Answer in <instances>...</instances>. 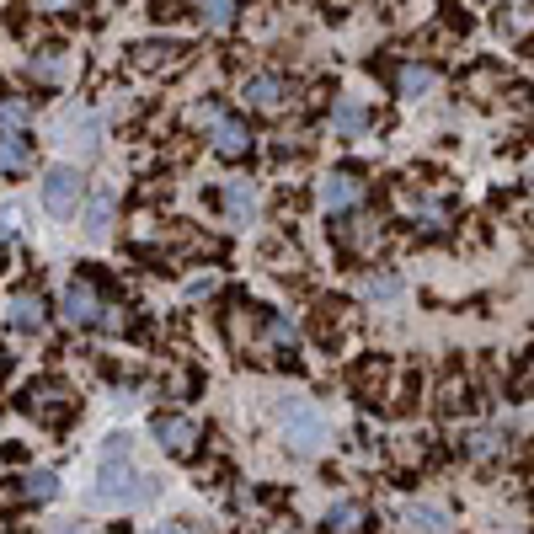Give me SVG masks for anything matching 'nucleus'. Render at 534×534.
<instances>
[{
  "label": "nucleus",
  "instance_id": "obj_22",
  "mask_svg": "<svg viewBox=\"0 0 534 534\" xmlns=\"http://www.w3.org/2000/svg\"><path fill=\"white\" fill-rule=\"evenodd\" d=\"M22 492H27V497H38V502H49V497L59 492V481L49 476V470H33V476H22Z\"/></svg>",
  "mask_w": 534,
  "mask_h": 534
},
{
  "label": "nucleus",
  "instance_id": "obj_12",
  "mask_svg": "<svg viewBox=\"0 0 534 534\" xmlns=\"http://www.w3.org/2000/svg\"><path fill=\"white\" fill-rule=\"evenodd\" d=\"M214 150H219V155H230V161H235V155H246V150H251L246 123H235V118L219 123V129H214Z\"/></svg>",
  "mask_w": 534,
  "mask_h": 534
},
{
  "label": "nucleus",
  "instance_id": "obj_2",
  "mask_svg": "<svg viewBox=\"0 0 534 534\" xmlns=\"http://www.w3.org/2000/svg\"><path fill=\"white\" fill-rule=\"evenodd\" d=\"M278 428H284V438H289L300 454H316V449L326 444V417H321V406L305 401V396L278 401Z\"/></svg>",
  "mask_w": 534,
  "mask_h": 534
},
{
  "label": "nucleus",
  "instance_id": "obj_16",
  "mask_svg": "<svg viewBox=\"0 0 534 534\" xmlns=\"http://www.w3.org/2000/svg\"><path fill=\"white\" fill-rule=\"evenodd\" d=\"M326 529L332 534H358L364 529V508H358V502H337V508L326 513Z\"/></svg>",
  "mask_w": 534,
  "mask_h": 534
},
{
  "label": "nucleus",
  "instance_id": "obj_23",
  "mask_svg": "<svg viewBox=\"0 0 534 534\" xmlns=\"http://www.w3.org/2000/svg\"><path fill=\"white\" fill-rule=\"evenodd\" d=\"M497 27H508L513 38H524L529 27H534V11L529 6H508V17H497Z\"/></svg>",
  "mask_w": 534,
  "mask_h": 534
},
{
  "label": "nucleus",
  "instance_id": "obj_25",
  "mask_svg": "<svg viewBox=\"0 0 534 534\" xmlns=\"http://www.w3.org/2000/svg\"><path fill=\"white\" fill-rule=\"evenodd\" d=\"M502 449V438L492 433V428H476V433H470V454H497Z\"/></svg>",
  "mask_w": 534,
  "mask_h": 534
},
{
  "label": "nucleus",
  "instance_id": "obj_17",
  "mask_svg": "<svg viewBox=\"0 0 534 534\" xmlns=\"http://www.w3.org/2000/svg\"><path fill=\"white\" fill-rule=\"evenodd\" d=\"M27 123H33V107H27L22 97H6V102H0V134H22Z\"/></svg>",
  "mask_w": 534,
  "mask_h": 534
},
{
  "label": "nucleus",
  "instance_id": "obj_6",
  "mask_svg": "<svg viewBox=\"0 0 534 534\" xmlns=\"http://www.w3.org/2000/svg\"><path fill=\"white\" fill-rule=\"evenodd\" d=\"M155 444H161L166 454H193L198 449V428L187 417L166 412V417H155Z\"/></svg>",
  "mask_w": 534,
  "mask_h": 534
},
{
  "label": "nucleus",
  "instance_id": "obj_8",
  "mask_svg": "<svg viewBox=\"0 0 534 534\" xmlns=\"http://www.w3.org/2000/svg\"><path fill=\"white\" fill-rule=\"evenodd\" d=\"M358 198H364V182H358L353 171H332V177L321 182V203H326V209H332V214L353 209Z\"/></svg>",
  "mask_w": 534,
  "mask_h": 534
},
{
  "label": "nucleus",
  "instance_id": "obj_21",
  "mask_svg": "<svg viewBox=\"0 0 534 534\" xmlns=\"http://www.w3.org/2000/svg\"><path fill=\"white\" fill-rule=\"evenodd\" d=\"M332 129H342V134H358V129H364V107H358V102H337Z\"/></svg>",
  "mask_w": 534,
  "mask_h": 534
},
{
  "label": "nucleus",
  "instance_id": "obj_27",
  "mask_svg": "<svg viewBox=\"0 0 534 534\" xmlns=\"http://www.w3.org/2000/svg\"><path fill=\"white\" fill-rule=\"evenodd\" d=\"M33 75H38V81H59V59L54 54H38L33 59Z\"/></svg>",
  "mask_w": 534,
  "mask_h": 534
},
{
  "label": "nucleus",
  "instance_id": "obj_30",
  "mask_svg": "<svg viewBox=\"0 0 534 534\" xmlns=\"http://www.w3.org/2000/svg\"><path fill=\"white\" fill-rule=\"evenodd\" d=\"M529 177H534V166H529Z\"/></svg>",
  "mask_w": 534,
  "mask_h": 534
},
{
  "label": "nucleus",
  "instance_id": "obj_3",
  "mask_svg": "<svg viewBox=\"0 0 534 534\" xmlns=\"http://www.w3.org/2000/svg\"><path fill=\"white\" fill-rule=\"evenodd\" d=\"M75 203H81V177H75V166H49L43 171V209L54 219H70Z\"/></svg>",
  "mask_w": 534,
  "mask_h": 534
},
{
  "label": "nucleus",
  "instance_id": "obj_13",
  "mask_svg": "<svg viewBox=\"0 0 534 534\" xmlns=\"http://www.w3.org/2000/svg\"><path fill=\"white\" fill-rule=\"evenodd\" d=\"M406 524H412L417 534H444L449 529V513L444 508H428V502H412V508H406Z\"/></svg>",
  "mask_w": 534,
  "mask_h": 534
},
{
  "label": "nucleus",
  "instance_id": "obj_5",
  "mask_svg": "<svg viewBox=\"0 0 534 534\" xmlns=\"http://www.w3.org/2000/svg\"><path fill=\"white\" fill-rule=\"evenodd\" d=\"M97 139H102V118L97 113H75V118L59 123V145L75 150V155H91V150H97Z\"/></svg>",
  "mask_w": 534,
  "mask_h": 534
},
{
  "label": "nucleus",
  "instance_id": "obj_20",
  "mask_svg": "<svg viewBox=\"0 0 534 534\" xmlns=\"http://www.w3.org/2000/svg\"><path fill=\"white\" fill-rule=\"evenodd\" d=\"M235 11L241 6H230V0H209V6H198V17H203V27L225 33V27H235Z\"/></svg>",
  "mask_w": 534,
  "mask_h": 534
},
{
  "label": "nucleus",
  "instance_id": "obj_14",
  "mask_svg": "<svg viewBox=\"0 0 534 534\" xmlns=\"http://www.w3.org/2000/svg\"><path fill=\"white\" fill-rule=\"evenodd\" d=\"M396 86H401V97H428V91H433V70L428 65H401Z\"/></svg>",
  "mask_w": 534,
  "mask_h": 534
},
{
  "label": "nucleus",
  "instance_id": "obj_4",
  "mask_svg": "<svg viewBox=\"0 0 534 534\" xmlns=\"http://www.w3.org/2000/svg\"><path fill=\"white\" fill-rule=\"evenodd\" d=\"M102 300H97V289L86 284V278H75V284L65 289V300H59V316H65L70 326H102Z\"/></svg>",
  "mask_w": 534,
  "mask_h": 534
},
{
  "label": "nucleus",
  "instance_id": "obj_18",
  "mask_svg": "<svg viewBox=\"0 0 534 534\" xmlns=\"http://www.w3.org/2000/svg\"><path fill=\"white\" fill-rule=\"evenodd\" d=\"M33 161V150H27L22 134H0V171H22Z\"/></svg>",
  "mask_w": 534,
  "mask_h": 534
},
{
  "label": "nucleus",
  "instance_id": "obj_29",
  "mask_svg": "<svg viewBox=\"0 0 534 534\" xmlns=\"http://www.w3.org/2000/svg\"><path fill=\"white\" fill-rule=\"evenodd\" d=\"M102 326H107V332H118V326H123V310L107 305V310H102Z\"/></svg>",
  "mask_w": 534,
  "mask_h": 534
},
{
  "label": "nucleus",
  "instance_id": "obj_1",
  "mask_svg": "<svg viewBox=\"0 0 534 534\" xmlns=\"http://www.w3.org/2000/svg\"><path fill=\"white\" fill-rule=\"evenodd\" d=\"M155 492L150 476L134 465V438L129 433H113L102 449V465H97V497L113 502V508H134Z\"/></svg>",
  "mask_w": 534,
  "mask_h": 534
},
{
  "label": "nucleus",
  "instance_id": "obj_9",
  "mask_svg": "<svg viewBox=\"0 0 534 534\" xmlns=\"http://www.w3.org/2000/svg\"><path fill=\"white\" fill-rule=\"evenodd\" d=\"M6 321L17 326V332H43L49 310H43L38 294H11V300H6Z\"/></svg>",
  "mask_w": 534,
  "mask_h": 534
},
{
  "label": "nucleus",
  "instance_id": "obj_19",
  "mask_svg": "<svg viewBox=\"0 0 534 534\" xmlns=\"http://www.w3.org/2000/svg\"><path fill=\"white\" fill-rule=\"evenodd\" d=\"M59 396H65L59 385H38V390H27V412H38V417H59V406H65Z\"/></svg>",
  "mask_w": 534,
  "mask_h": 534
},
{
  "label": "nucleus",
  "instance_id": "obj_15",
  "mask_svg": "<svg viewBox=\"0 0 534 534\" xmlns=\"http://www.w3.org/2000/svg\"><path fill=\"white\" fill-rule=\"evenodd\" d=\"M225 209H230V219H251V209H257V187L251 182H225Z\"/></svg>",
  "mask_w": 534,
  "mask_h": 534
},
{
  "label": "nucleus",
  "instance_id": "obj_28",
  "mask_svg": "<svg viewBox=\"0 0 534 534\" xmlns=\"http://www.w3.org/2000/svg\"><path fill=\"white\" fill-rule=\"evenodd\" d=\"M267 332H273V342H284V348H294V321L273 316V326H267Z\"/></svg>",
  "mask_w": 534,
  "mask_h": 534
},
{
  "label": "nucleus",
  "instance_id": "obj_7",
  "mask_svg": "<svg viewBox=\"0 0 534 534\" xmlns=\"http://www.w3.org/2000/svg\"><path fill=\"white\" fill-rule=\"evenodd\" d=\"M241 97H246V107H262V113H273V107H284L289 81H284V75H251V81L241 86Z\"/></svg>",
  "mask_w": 534,
  "mask_h": 534
},
{
  "label": "nucleus",
  "instance_id": "obj_24",
  "mask_svg": "<svg viewBox=\"0 0 534 534\" xmlns=\"http://www.w3.org/2000/svg\"><path fill=\"white\" fill-rule=\"evenodd\" d=\"M364 294H369V300H396L401 278H364Z\"/></svg>",
  "mask_w": 534,
  "mask_h": 534
},
{
  "label": "nucleus",
  "instance_id": "obj_26",
  "mask_svg": "<svg viewBox=\"0 0 534 534\" xmlns=\"http://www.w3.org/2000/svg\"><path fill=\"white\" fill-rule=\"evenodd\" d=\"M155 534H209V524H198V518H171V524H161Z\"/></svg>",
  "mask_w": 534,
  "mask_h": 534
},
{
  "label": "nucleus",
  "instance_id": "obj_11",
  "mask_svg": "<svg viewBox=\"0 0 534 534\" xmlns=\"http://www.w3.org/2000/svg\"><path fill=\"white\" fill-rule=\"evenodd\" d=\"M134 65L139 70H177L182 65V49H177V43H139Z\"/></svg>",
  "mask_w": 534,
  "mask_h": 534
},
{
  "label": "nucleus",
  "instance_id": "obj_10",
  "mask_svg": "<svg viewBox=\"0 0 534 534\" xmlns=\"http://www.w3.org/2000/svg\"><path fill=\"white\" fill-rule=\"evenodd\" d=\"M113 209H118V182H102L97 193H91V203H86V235H107Z\"/></svg>",
  "mask_w": 534,
  "mask_h": 534
}]
</instances>
